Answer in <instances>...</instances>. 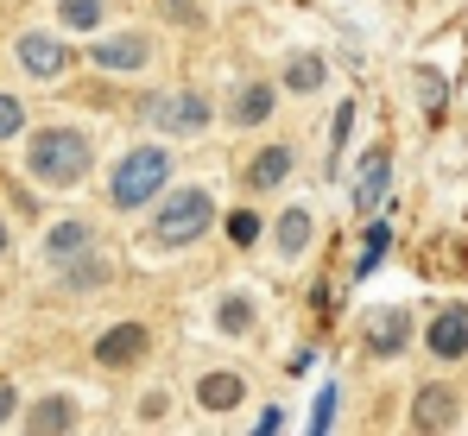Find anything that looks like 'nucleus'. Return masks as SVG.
I'll use <instances>...</instances> for the list:
<instances>
[{"label":"nucleus","mask_w":468,"mask_h":436,"mask_svg":"<svg viewBox=\"0 0 468 436\" xmlns=\"http://www.w3.org/2000/svg\"><path fill=\"white\" fill-rule=\"evenodd\" d=\"M95 165V145L82 127H38L26 140V177L45 184V190H77Z\"/></svg>","instance_id":"1"},{"label":"nucleus","mask_w":468,"mask_h":436,"mask_svg":"<svg viewBox=\"0 0 468 436\" xmlns=\"http://www.w3.org/2000/svg\"><path fill=\"white\" fill-rule=\"evenodd\" d=\"M165 184H171V152L165 145H133L108 177V203L114 209H146V203L165 197Z\"/></svg>","instance_id":"2"},{"label":"nucleus","mask_w":468,"mask_h":436,"mask_svg":"<svg viewBox=\"0 0 468 436\" xmlns=\"http://www.w3.org/2000/svg\"><path fill=\"white\" fill-rule=\"evenodd\" d=\"M209 228H216L209 190H171V197H158V216H153V247L158 253H177V247L203 240Z\"/></svg>","instance_id":"3"},{"label":"nucleus","mask_w":468,"mask_h":436,"mask_svg":"<svg viewBox=\"0 0 468 436\" xmlns=\"http://www.w3.org/2000/svg\"><path fill=\"white\" fill-rule=\"evenodd\" d=\"M140 121H146V127H158V133H177V140H190V133H209L216 108H209V95H197V89H177V95H146V101H140Z\"/></svg>","instance_id":"4"},{"label":"nucleus","mask_w":468,"mask_h":436,"mask_svg":"<svg viewBox=\"0 0 468 436\" xmlns=\"http://www.w3.org/2000/svg\"><path fill=\"white\" fill-rule=\"evenodd\" d=\"M89 64L101 76H140L153 64V38L146 32H114V38H95L89 45Z\"/></svg>","instance_id":"5"},{"label":"nucleus","mask_w":468,"mask_h":436,"mask_svg":"<svg viewBox=\"0 0 468 436\" xmlns=\"http://www.w3.org/2000/svg\"><path fill=\"white\" fill-rule=\"evenodd\" d=\"M146 355H153V329H146V323H114V329L95 335V367L127 373V367L146 361Z\"/></svg>","instance_id":"6"},{"label":"nucleus","mask_w":468,"mask_h":436,"mask_svg":"<svg viewBox=\"0 0 468 436\" xmlns=\"http://www.w3.org/2000/svg\"><path fill=\"white\" fill-rule=\"evenodd\" d=\"M361 342H367V355H374V361L405 355V348H411V310H399V303L374 310V316H367V329H361Z\"/></svg>","instance_id":"7"},{"label":"nucleus","mask_w":468,"mask_h":436,"mask_svg":"<svg viewBox=\"0 0 468 436\" xmlns=\"http://www.w3.org/2000/svg\"><path fill=\"white\" fill-rule=\"evenodd\" d=\"M387 177H392V152L387 145H367L361 171H355V216H380L387 209Z\"/></svg>","instance_id":"8"},{"label":"nucleus","mask_w":468,"mask_h":436,"mask_svg":"<svg viewBox=\"0 0 468 436\" xmlns=\"http://www.w3.org/2000/svg\"><path fill=\"white\" fill-rule=\"evenodd\" d=\"M13 58H19V70L38 76V82H51V76L70 70V51H64V38H51V32H19Z\"/></svg>","instance_id":"9"},{"label":"nucleus","mask_w":468,"mask_h":436,"mask_svg":"<svg viewBox=\"0 0 468 436\" xmlns=\"http://www.w3.org/2000/svg\"><path fill=\"white\" fill-rule=\"evenodd\" d=\"M463 392L456 386H418L411 392V431H456Z\"/></svg>","instance_id":"10"},{"label":"nucleus","mask_w":468,"mask_h":436,"mask_svg":"<svg viewBox=\"0 0 468 436\" xmlns=\"http://www.w3.org/2000/svg\"><path fill=\"white\" fill-rule=\"evenodd\" d=\"M292 171H298V152H292V145H260V152L240 165V184H247V190H279Z\"/></svg>","instance_id":"11"},{"label":"nucleus","mask_w":468,"mask_h":436,"mask_svg":"<svg viewBox=\"0 0 468 436\" xmlns=\"http://www.w3.org/2000/svg\"><path fill=\"white\" fill-rule=\"evenodd\" d=\"M424 342H431V355H437V361H463V355H468V310H463V303L437 310V316H431V329H424Z\"/></svg>","instance_id":"12"},{"label":"nucleus","mask_w":468,"mask_h":436,"mask_svg":"<svg viewBox=\"0 0 468 436\" xmlns=\"http://www.w3.org/2000/svg\"><path fill=\"white\" fill-rule=\"evenodd\" d=\"M316 240V216L311 203H292L285 216H279V228H272V247H279V260H304V247Z\"/></svg>","instance_id":"13"},{"label":"nucleus","mask_w":468,"mask_h":436,"mask_svg":"<svg viewBox=\"0 0 468 436\" xmlns=\"http://www.w3.org/2000/svg\"><path fill=\"white\" fill-rule=\"evenodd\" d=\"M240 399H247V379H240V373H203V379H197V405H203L209 418L240 411Z\"/></svg>","instance_id":"14"},{"label":"nucleus","mask_w":468,"mask_h":436,"mask_svg":"<svg viewBox=\"0 0 468 436\" xmlns=\"http://www.w3.org/2000/svg\"><path fill=\"white\" fill-rule=\"evenodd\" d=\"M272 114H279V89H272V82H247V89L234 95V108H229L234 127H266Z\"/></svg>","instance_id":"15"},{"label":"nucleus","mask_w":468,"mask_h":436,"mask_svg":"<svg viewBox=\"0 0 468 436\" xmlns=\"http://www.w3.org/2000/svg\"><path fill=\"white\" fill-rule=\"evenodd\" d=\"M89 247H95V228H89V221H58V228L45 234V260H51V266H70Z\"/></svg>","instance_id":"16"},{"label":"nucleus","mask_w":468,"mask_h":436,"mask_svg":"<svg viewBox=\"0 0 468 436\" xmlns=\"http://www.w3.org/2000/svg\"><path fill=\"white\" fill-rule=\"evenodd\" d=\"M26 431H32V436H58V431H77V405H70L64 392H51V399H38V405L26 411Z\"/></svg>","instance_id":"17"},{"label":"nucleus","mask_w":468,"mask_h":436,"mask_svg":"<svg viewBox=\"0 0 468 436\" xmlns=\"http://www.w3.org/2000/svg\"><path fill=\"white\" fill-rule=\"evenodd\" d=\"M58 272H64V291H95V285H108V279H114V266H108L95 247H89V253H77L70 266H58Z\"/></svg>","instance_id":"18"},{"label":"nucleus","mask_w":468,"mask_h":436,"mask_svg":"<svg viewBox=\"0 0 468 436\" xmlns=\"http://www.w3.org/2000/svg\"><path fill=\"white\" fill-rule=\"evenodd\" d=\"M411 89H418V101H424V121H443V114H450V82L437 70H411Z\"/></svg>","instance_id":"19"},{"label":"nucleus","mask_w":468,"mask_h":436,"mask_svg":"<svg viewBox=\"0 0 468 436\" xmlns=\"http://www.w3.org/2000/svg\"><path fill=\"white\" fill-rule=\"evenodd\" d=\"M108 19V0H58V26L64 32H95Z\"/></svg>","instance_id":"20"},{"label":"nucleus","mask_w":468,"mask_h":436,"mask_svg":"<svg viewBox=\"0 0 468 436\" xmlns=\"http://www.w3.org/2000/svg\"><path fill=\"white\" fill-rule=\"evenodd\" d=\"M323 76H329V64L311 58V51H298V58L285 64V89H292V95H316V89H323Z\"/></svg>","instance_id":"21"},{"label":"nucleus","mask_w":468,"mask_h":436,"mask_svg":"<svg viewBox=\"0 0 468 436\" xmlns=\"http://www.w3.org/2000/svg\"><path fill=\"white\" fill-rule=\"evenodd\" d=\"M216 329H222V335H247V329H253V303H247L240 291H234V297H222V316H216Z\"/></svg>","instance_id":"22"},{"label":"nucleus","mask_w":468,"mask_h":436,"mask_svg":"<svg viewBox=\"0 0 468 436\" xmlns=\"http://www.w3.org/2000/svg\"><path fill=\"white\" fill-rule=\"evenodd\" d=\"M158 13H165L171 26H184V32L203 26V0H158Z\"/></svg>","instance_id":"23"},{"label":"nucleus","mask_w":468,"mask_h":436,"mask_svg":"<svg viewBox=\"0 0 468 436\" xmlns=\"http://www.w3.org/2000/svg\"><path fill=\"white\" fill-rule=\"evenodd\" d=\"M19 133H26V101L0 95V140H19Z\"/></svg>","instance_id":"24"},{"label":"nucleus","mask_w":468,"mask_h":436,"mask_svg":"<svg viewBox=\"0 0 468 436\" xmlns=\"http://www.w3.org/2000/svg\"><path fill=\"white\" fill-rule=\"evenodd\" d=\"M229 240L234 247H253V240H260V216H253V209H234L229 216Z\"/></svg>","instance_id":"25"},{"label":"nucleus","mask_w":468,"mask_h":436,"mask_svg":"<svg viewBox=\"0 0 468 436\" xmlns=\"http://www.w3.org/2000/svg\"><path fill=\"white\" fill-rule=\"evenodd\" d=\"M348 127H355V101H342V108H335V121H329V152H342V145H348Z\"/></svg>","instance_id":"26"},{"label":"nucleus","mask_w":468,"mask_h":436,"mask_svg":"<svg viewBox=\"0 0 468 436\" xmlns=\"http://www.w3.org/2000/svg\"><path fill=\"white\" fill-rule=\"evenodd\" d=\"M329 411H335V386H323V399H316V418H311V431H316V436L329 431Z\"/></svg>","instance_id":"27"},{"label":"nucleus","mask_w":468,"mask_h":436,"mask_svg":"<svg viewBox=\"0 0 468 436\" xmlns=\"http://www.w3.org/2000/svg\"><path fill=\"white\" fill-rule=\"evenodd\" d=\"M140 418H146V424L165 418V392H146V399H140Z\"/></svg>","instance_id":"28"},{"label":"nucleus","mask_w":468,"mask_h":436,"mask_svg":"<svg viewBox=\"0 0 468 436\" xmlns=\"http://www.w3.org/2000/svg\"><path fill=\"white\" fill-rule=\"evenodd\" d=\"M13 411H19V392H13V386H0V431L13 424Z\"/></svg>","instance_id":"29"},{"label":"nucleus","mask_w":468,"mask_h":436,"mask_svg":"<svg viewBox=\"0 0 468 436\" xmlns=\"http://www.w3.org/2000/svg\"><path fill=\"white\" fill-rule=\"evenodd\" d=\"M0 260H6V221H0Z\"/></svg>","instance_id":"30"}]
</instances>
